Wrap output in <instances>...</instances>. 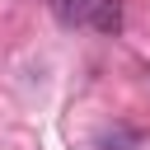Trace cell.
<instances>
[{
    "instance_id": "1",
    "label": "cell",
    "mask_w": 150,
    "mask_h": 150,
    "mask_svg": "<svg viewBox=\"0 0 150 150\" xmlns=\"http://www.w3.org/2000/svg\"><path fill=\"white\" fill-rule=\"evenodd\" d=\"M89 23H94L98 33H117V28H122V0H94Z\"/></svg>"
},
{
    "instance_id": "2",
    "label": "cell",
    "mask_w": 150,
    "mask_h": 150,
    "mask_svg": "<svg viewBox=\"0 0 150 150\" xmlns=\"http://www.w3.org/2000/svg\"><path fill=\"white\" fill-rule=\"evenodd\" d=\"M52 9H56L61 23H75V19H84V14L94 9V0H52Z\"/></svg>"
}]
</instances>
